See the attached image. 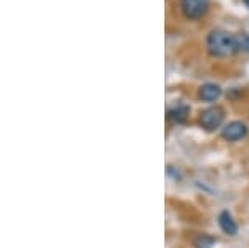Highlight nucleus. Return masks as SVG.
<instances>
[{
	"label": "nucleus",
	"instance_id": "1",
	"mask_svg": "<svg viewBox=\"0 0 249 248\" xmlns=\"http://www.w3.org/2000/svg\"><path fill=\"white\" fill-rule=\"evenodd\" d=\"M206 47L213 57H230L239 52L238 35H231L224 30H213L206 38Z\"/></svg>",
	"mask_w": 249,
	"mask_h": 248
},
{
	"label": "nucleus",
	"instance_id": "2",
	"mask_svg": "<svg viewBox=\"0 0 249 248\" xmlns=\"http://www.w3.org/2000/svg\"><path fill=\"white\" fill-rule=\"evenodd\" d=\"M224 118V112L219 107H211V109H206L199 117V123L203 125V129L206 130H216L218 127L223 123Z\"/></svg>",
	"mask_w": 249,
	"mask_h": 248
},
{
	"label": "nucleus",
	"instance_id": "3",
	"mask_svg": "<svg viewBox=\"0 0 249 248\" xmlns=\"http://www.w3.org/2000/svg\"><path fill=\"white\" fill-rule=\"evenodd\" d=\"M181 10L184 17L188 19H199L206 14L208 0H181Z\"/></svg>",
	"mask_w": 249,
	"mask_h": 248
},
{
	"label": "nucleus",
	"instance_id": "4",
	"mask_svg": "<svg viewBox=\"0 0 249 248\" xmlns=\"http://www.w3.org/2000/svg\"><path fill=\"white\" fill-rule=\"evenodd\" d=\"M246 134H248V127L243 122H231L223 129V138H226L228 142L241 140L243 137H246Z\"/></svg>",
	"mask_w": 249,
	"mask_h": 248
},
{
	"label": "nucleus",
	"instance_id": "5",
	"mask_svg": "<svg viewBox=\"0 0 249 248\" xmlns=\"http://www.w3.org/2000/svg\"><path fill=\"white\" fill-rule=\"evenodd\" d=\"M221 95V89L214 83H206L199 89V98L204 100V102H214L218 100Z\"/></svg>",
	"mask_w": 249,
	"mask_h": 248
},
{
	"label": "nucleus",
	"instance_id": "6",
	"mask_svg": "<svg viewBox=\"0 0 249 248\" xmlns=\"http://www.w3.org/2000/svg\"><path fill=\"white\" fill-rule=\"evenodd\" d=\"M219 227L226 235H236V231H238V225H236V222L232 220L230 211H223V213L219 215Z\"/></svg>",
	"mask_w": 249,
	"mask_h": 248
},
{
	"label": "nucleus",
	"instance_id": "7",
	"mask_svg": "<svg viewBox=\"0 0 249 248\" xmlns=\"http://www.w3.org/2000/svg\"><path fill=\"white\" fill-rule=\"evenodd\" d=\"M188 115H190V107L184 105V103H179V105H176L175 109L170 110V117L175 120L176 123H183Z\"/></svg>",
	"mask_w": 249,
	"mask_h": 248
},
{
	"label": "nucleus",
	"instance_id": "8",
	"mask_svg": "<svg viewBox=\"0 0 249 248\" xmlns=\"http://www.w3.org/2000/svg\"><path fill=\"white\" fill-rule=\"evenodd\" d=\"M216 243L214 237H210V235H198L195 240V247L196 248H213V245Z\"/></svg>",
	"mask_w": 249,
	"mask_h": 248
},
{
	"label": "nucleus",
	"instance_id": "9",
	"mask_svg": "<svg viewBox=\"0 0 249 248\" xmlns=\"http://www.w3.org/2000/svg\"><path fill=\"white\" fill-rule=\"evenodd\" d=\"M238 45H239V52H249V34H241L238 35Z\"/></svg>",
	"mask_w": 249,
	"mask_h": 248
},
{
	"label": "nucleus",
	"instance_id": "10",
	"mask_svg": "<svg viewBox=\"0 0 249 248\" xmlns=\"http://www.w3.org/2000/svg\"><path fill=\"white\" fill-rule=\"evenodd\" d=\"M244 3H246V5L249 7V0H244Z\"/></svg>",
	"mask_w": 249,
	"mask_h": 248
}]
</instances>
